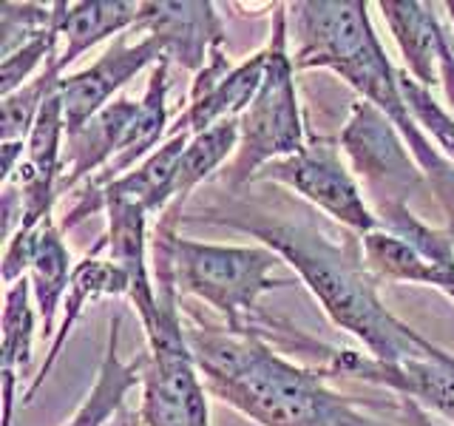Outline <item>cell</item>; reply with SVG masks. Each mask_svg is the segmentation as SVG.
<instances>
[{
  "mask_svg": "<svg viewBox=\"0 0 454 426\" xmlns=\"http://www.w3.org/2000/svg\"><path fill=\"white\" fill-rule=\"evenodd\" d=\"M57 40H60V32H57V23L51 20L46 32L28 40L26 46L12 51L9 57H4V63H0V94L9 97L18 89H23L40 63H49L54 57H60L57 54Z\"/></svg>",
  "mask_w": 454,
  "mask_h": 426,
  "instance_id": "27",
  "label": "cell"
},
{
  "mask_svg": "<svg viewBox=\"0 0 454 426\" xmlns=\"http://www.w3.org/2000/svg\"><path fill=\"white\" fill-rule=\"evenodd\" d=\"M148 352L139 355L137 361L125 364L120 359V316L111 319L108 330V344L99 361V373L91 392L85 395V401L74 412L66 426H108L114 418L120 415V409L125 406V398L134 387L142 383V373H145Z\"/></svg>",
  "mask_w": 454,
  "mask_h": 426,
  "instance_id": "19",
  "label": "cell"
},
{
  "mask_svg": "<svg viewBox=\"0 0 454 426\" xmlns=\"http://www.w3.org/2000/svg\"><path fill=\"white\" fill-rule=\"evenodd\" d=\"M54 20V4H4L0 6V57H9L43 35Z\"/></svg>",
  "mask_w": 454,
  "mask_h": 426,
  "instance_id": "28",
  "label": "cell"
},
{
  "mask_svg": "<svg viewBox=\"0 0 454 426\" xmlns=\"http://www.w3.org/2000/svg\"><path fill=\"white\" fill-rule=\"evenodd\" d=\"M71 273H74V267H71L68 248L63 245V231L51 219H46L37 227L35 259H32V267H28L32 296H35L43 333L46 335L54 333V319H57V310H60V302L66 298Z\"/></svg>",
  "mask_w": 454,
  "mask_h": 426,
  "instance_id": "22",
  "label": "cell"
},
{
  "mask_svg": "<svg viewBox=\"0 0 454 426\" xmlns=\"http://www.w3.org/2000/svg\"><path fill=\"white\" fill-rule=\"evenodd\" d=\"M184 338L210 395L262 426H380L358 401L326 387L324 369L295 367L259 333L227 327H184Z\"/></svg>",
  "mask_w": 454,
  "mask_h": 426,
  "instance_id": "1",
  "label": "cell"
},
{
  "mask_svg": "<svg viewBox=\"0 0 454 426\" xmlns=\"http://www.w3.org/2000/svg\"><path fill=\"white\" fill-rule=\"evenodd\" d=\"M162 231L170 241L176 288L224 316L227 330H247L253 324L250 312L262 293L295 284V279L273 273L278 256L270 248L205 245V241L176 236V227H162Z\"/></svg>",
  "mask_w": 454,
  "mask_h": 426,
  "instance_id": "4",
  "label": "cell"
},
{
  "mask_svg": "<svg viewBox=\"0 0 454 426\" xmlns=\"http://www.w3.org/2000/svg\"><path fill=\"white\" fill-rule=\"evenodd\" d=\"M35 341V307H32V281L20 279L6 288L4 298V347H0V378H4V426H12L14 387L32 364Z\"/></svg>",
  "mask_w": 454,
  "mask_h": 426,
  "instance_id": "20",
  "label": "cell"
},
{
  "mask_svg": "<svg viewBox=\"0 0 454 426\" xmlns=\"http://www.w3.org/2000/svg\"><path fill=\"white\" fill-rule=\"evenodd\" d=\"M295 23V68H330L347 80L366 103H372L397 131L418 165L434 179L437 199L443 202L454 227V165L440 154L411 117L397 85V68L389 63L369 20L364 0H304L293 4Z\"/></svg>",
  "mask_w": 454,
  "mask_h": 426,
  "instance_id": "3",
  "label": "cell"
},
{
  "mask_svg": "<svg viewBox=\"0 0 454 426\" xmlns=\"http://www.w3.org/2000/svg\"><path fill=\"white\" fill-rule=\"evenodd\" d=\"M338 146L347 151L355 174L364 179L375 210L389 205H409V196L423 185V168L411 162L401 131L366 99L352 103Z\"/></svg>",
  "mask_w": 454,
  "mask_h": 426,
  "instance_id": "7",
  "label": "cell"
},
{
  "mask_svg": "<svg viewBox=\"0 0 454 426\" xmlns=\"http://www.w3.org/2000/svg\"><path fill=\"white\" fill-rule=\"evenodd\" d=\"M222 225L241 227L264 241L278 259L295 267L318 304L340 330L361 338L369 359L383 364H406L434 355L429 338L395 319L378 296V279L366 267L361 236L349 233L344 241H333L312 225L293 222H247V219H216Z\"/></svg>",
  "mask_w": 454,
  "mask_h": 426,
  "instance_id": "2",
  "label": "cell"
},
{
  "mask_svg": "<svg viewBox=\"0 0 454 426\" xmlns=\"http://www.w3.org/2000/svg\"><path fill=\"white\" fill-rule=\"evenodd\" d=\"M446 9H449V18H451V23H454V4H446Z\"/></svg>",
  "mask_w": 454,
  "mask_h": 426,
  "instance_id": "31",
  "label": "cell"
},
{
  "mask_svg": "<svg viewBox=\"0 0 454 426\" xmlns=\"http://www.w3.org/2000/svg\"><path fill=\"white\" fill-rule=\"evenodd\" d=\"M361 248H364L366 267L372 270L375 279L432 284V288L443 290L449 298H454V273L434 267L415 248H409L403 239H397L387 231H372L361 236Z\"/></svg>",
  "mask_w": 454,
  "mask_h": 426,
  "instance_id": "23",
  "label": "cell"
},
{
  "mask_svg": "<svg viewBox=\"0 0 454 426\" xmlns=\"http://www.w3.org/2000/svg\"><path fill=\"white\" fill-rule=\"evenodd\" d=\"M397 85H401V94L406 99L411 117L423 128V134L434 139V146L443 151V156L454 165V117L437 103L429 89H423V85L409 75V71H397Z\"/></svg>",
  "mask_w": 454,
  "mask_h": 426,
  "instance_id": "26",
  "label": "cell"
},
{
  "mask_svg": "<svg viewBox=\"0 0 454 426\" xmlns=\"http://www.w3.org/2000/svg\"><path fill=\"white\" fill-rule=\"evenodd\" d=\"M63 80V71L57 68V57L46 63L35 80H28L23 89L4 97L0 103V142H26L40 117L46 99L57 91Z\"/></svg>",
  "mask_w": 454,
  "mask_h": 426,
  "instance_id": "24",
  "label": "cell"
},
{
  "mask_svg": "<svg viewBox=\"0 0 454 426\" xmlns=\"http://www.w3.org/2000/svg\"><path fill=\"white\" fill-rule=\"evenodd\" d=\"M168 63L170 60H162L153 66L148 85H145V94L139 99V111H137L131 128H128V137L122 142L120 154L114 156L97 177L85 182L82 193L103 191L106 185L117 182L120 177L128 174V170H134L139 160L145 162L148 156L160 148V139L168 137V128H165L168 125Z\"/></svg>",
  "mask_w": 454,
  "mask_h": 426,
  "instance_id": "15",
  "label": "cell"
},
{
  "mask_svg": "<svg viewBox=\"0 0 454 426\" xmlns=\"http://www.w3.org/2000/svg\"><path fill=\"white\" fill-rule=\"evenodd\" d=\"M108 426H145V423H142L139 409H128V406H122V409H120V415L114 418Z\"/></svg>",
  "mask_w": 454,
  "mask_h": 426,
  "instance_id": "30",
  "label": "cell"
},
{
  "mask_svg": "<svg viewBox=\"0 0 454 426\" xmlns=\"http://www.w3.org/2000/svg\"><path fill=\"white\" fill-rule=\"evenodd\" d=\"M259 179L287 185V188L309 199L312 205H318L324 213H330L333 219H338L358 236L380 231L375 210H369L349 168L340 162L335 139L309 137L307 146L298 154L264 165L253 182Z\"/></svg>",
  "mask_w": 454,
  "mask_h": 426,
  "instance_id": "6",
  "label": "cell"
},
{
  "mask_svg": "<svg viewBox=\"0 0 454 426\" xmlns=\"http://www.w3.org/2000/svg\"><path fill=\"white\" fill-rule=\"evenodd\" d=\"M239 117L222 120L219 125L207 128V131L191 137L188 148H184L179 168H176V182H174V202L162 213L160 225L162 227H176L182 205L188 202V196L199 182H205L213 170H216L227 156L236 154L239 148Z\"/></svg>",
  "mask_w": 454,
  "mask_h": 426,
  "instance_id": "21",
  "label": "cell"
},
{
  "mask_svg": "<svg viewBox=\"0 0 454 426\" xmlns=\"http://www.w3.org/2000/svg\"><path fill=\"white\" fill-rule=\"evenodd\" d=\"M188 142H191L188 134L170 137L148 156L145 162H139L134 170H128V174L120 177L117 182L106 185L103 191L80 193L77 205L66 213L60 231H71V227H77L82 219L94 217L97 210H106V205L114 202V199L139 205L148 217H160V213H165L170 208V202H174L176 168H179L184 148H188Z\"/></svg>",
  "mask_w": 454,
  "mask_h": 426,
  "instance_id": "11",
  "label": "cell"
},
{
  "mask_svg": "<svg viewBox=\"0 0 454 426\" xmlns=\"http://www.w3.org/2000/svg\"><path fill=\"white\" fill-rule=\"evenodd\" d=\"M137 32L162 40L165 60H176L191 71H202L213 49L222 46L224 28L213 4H142Z\"/></svg>",
  "mask_w": 454,
  "mask_h": 426,
  "instance_id": "12",
  "label": "cell"
},
{
  "mask_svg": "<svg viewBox=\"0 0 454 426\" xmlns=\"http://www.w3.org/2000/svg\"><path fill=\"white\" fill-rule=\"evenodd\" d=\"M162 60H165V46L160 37L145 35L134 46H128V32H125L111 43L108 51L94 66L63 77L60 97L66 108V134H74L94 114L114 103L111 99L114 91H120L142 68Z\"/></svg>",
  "mask_w": 454,
  "mask_h": 426,
  "instance_id": "9",
  "label": "cell"
},
{
  "mask_svg": "<svg viewBox=\"0 0 454 426\" xmlns=\"http://www.w3.org/2000/svg\"><path fill=\"white\" fill-rule=\"evenodd\" d=\"M321 369L330 378H361L369 383H378V387L409 395L418 404L437 412L440 418L451 421L454 426V355L443 350H437L429 359L406 364H383L375 359H364V355L352 350H335Z\"/></svg>",
  "mask_w": 454,
  "mask_h": 426,
  "instance_id": "10",
  "label": "cell"
},
{
  "mask_svg": "<svg viewBox=\"0 0 454 426\" xmlns=\"http://www.w3.org/2000/svg\"><path fill=\"white\" fill-rule=\"evenodd\" d=\"M440 85H443L451 117H454V51H451V40L449 35L440 43Z\"/></svg>",
  "mask_w": 454,
  "mask_h": 426,
  "instance_id": "29",
  "label": "cell"
},
{
  "mask_svg": "<svg viewBox=\"0 0 454 426\" xmlns=\"http://www.w3.org/2000/svg\"><path fill=\"white\" fill-rule=\"evenodd\" d=\"M380 222V231H387L397 239H403L409 248H415L423 259H429L434 267L454 273V245L446 233L434 231L432 225H426L409 210V205H389L375 210Z\"/></svg>",
  "mask_w": 454,
  "mask_h": 426,
  "instance_id": "25",
  "label": "cell"
},
{
  "mask_svg": "<svg viewBox=\"0 0 454 426\" xmlns=\"http://www.w3.org/2000/svg\"><path fill=\"white\" fill-rule=\"evenodd\" d=\"M108 233L106 248L111 250V262L117 264L128 279V298L139 312L142 327L151 324L156 316V288L148 273V213L139 205L114 199L106 205Z\"/></svg>",
  "mask_w": 454,
  "mask_h": 426,
  "instance_id": "14",
  "label": "cell"
},
{
  "mask_svg": "<svg viewBox=\"0 0 454 426\" xmlns=\"http://www.w3.org/2000/svg\"><path fill=\"white\" fill-rule=\"evenodd\" d=\"M284 9L287 6L276 4L273 37L264 46L267 71L262 89L255 91L253 103L239 117V148L233 156V165L227 168L231 188L253 182L264 165L293 156L307 146L295 94V66L287 49V12Z\"/></svg>",
  "mask_w": 454,
  "mask_h": 426,
  "instance_id": "5",
  "label": "cell"
},
{
  "mask_svg": "<svg viewBox=\"0 0 454 426\" xmlns=\"http://www.w3.org/2000/svg\"><path fill=\"white\" fill-rule=\"evenodd\" d=\"M378 6L403 51L406 71L432 91L440 85V43L446 37L434 9L415 0H383Z\"/></svg>",
  "mask_w": 454,
  "mask_h": 426,
  "instance_id": "18",
  "label": "cell"
},
{
  "mask_svg": "<svg viewBox=\"0 0 454 426\" xmlns=\"http://www.w3.org/2000/svg\"><path fill=\"white\" fill-rule=\"evenodd\" d=\"M142 4L128 0H85V4H54V23L60 37H66V49L57 57V68L66 71L80 54L94 49L97 43L111 35L131 32L139 20Z\"/></svg>",
  "mask_w": 454,
  "mask_h": 426,
  "instance_id": "17",
  "label": "cell"
},
{
  "mask_svg": "<svg viewBox=\"0 0 454 426\" xmlns=\"http://www.w3.org/2000/svg\"><path fill=\"white\" fill-rule=\"evenodd\" d=\"M267 71V49H262L259 54H253L250 60L239 63L231 68L227 57L222 54V49H213L207 66L199 71L191 89V99L188 108L179 114V120L168 128V137H179L188 134L196 137L207 131V128L219 125L222 120L231 117H241L247 111V106L253 103L255 91L262 89Z\"/></svg>",
  "mask_w": 454,
  "mask_h": 426,
  "instance_id": "8",
  "label": "cell"
},
{
  "mask_svg": "<svg viewBox=\"0 0 454 426\" xmlns=\"http://www.w3.org/2000/svg\"><path fill=\"white\" fill-rule=\"evenodd\" d=\"M103 296H128V279L111 259L103 262V259H97V256H85L82 262L74 264V273H71L68 290L63 298V321H60V327H57V335L49 347L46 361H43V367H40V375H35V381L28 383V390L23 392V404L35 401L37 390L46 383L57 359L63 355L66 341H68L71 330H74V324L80 321V316L85 312V307H89L91 302H97V298H103Z\"/></svg>",
  "mask_w": 454,
  "mask_h": 426,
  "instance_id": "16",
  "label": "cell"
},
{
  "mask_svg": "<svg viewBox=\"0 0 454 426\" xmlns=\"http://www.w3.org/2000/svg\"><path fill=\"white\" fill-rule=\"evenodd\" d=\"M137 111L139 103L120 97L99 114H94L74 134H66L63 177L60 185H57V196L74 191L80 182H89L91 177H97L120 154Z\"/></svg>",
  "mask_w": 454,
  "mask_h": 426,
  "instance_id": "13",
  "label": "cell"
}]
</instances>
